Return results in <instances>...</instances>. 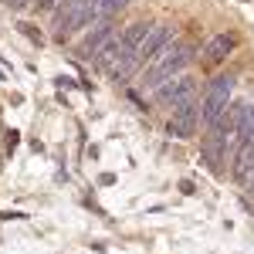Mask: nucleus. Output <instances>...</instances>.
Returning <instances> with one entry per match:
<instances>
[{
  "label": "nucleus",
  "instance_id": "obj_4",
  "mask_svg": "<svg viewBox=\"0 0 254 254\" xmlns=\"http://www.w3.org/2000/svg\"><path fill=\"white\" fill-rule=\"evenodd\" d=\"M92 0H61L55 7V38L58 41H68L71 34H78V24H81V14L88 10Z\"/></svg>",
  "mask_w": 254,
  "mask_h": 254
},
{
  "label": "nucleus",
  "instance_id": "obj_5",
  "mask_svg": "<svg viewBox=\"0 0 254 254\" xmlns=\"http://www.w3.org/2000/svg\"><path fill=\"white\" fill-rule=\"evenodd\" d=\"M196 126H200V102H187V105H180V109H173V116H170V122H166V132L173 139H193Z\"/></svg>",
  "mask_w": 254,
  "mask_h": 254
},
{
  "label": "nucleus",
  "instance_id": "obj_1",
  "mask_svg": "<svg viewBox=\"0 0 254 254\" xmlns=\"http://www.w3.org/2000/svg\"><path fill=\"white\" fill-rule=\"evenodd\" d=\"M196 58V44H170L159 58L149 61V68L142 71V85L146 88H159L163 81L176 78V75H183Z\"/></svg>",
  "mask_w": 254,
  "mask_h": 254
},
{
  "label": "nucleus",
  "instance_id": "obj_11",
  "mask_svg": "<svg viewBox=\"0 0 254 254\" xmlns=\"http://www.w3.org/2000/svg\"><path fill=\"white\" fill-rule=\"evenodd\" d=\"M10 7H24V3H31V0H7Z\"/></svg>",
  "mask_w": 254,
  "mask_h": 254
},
{
  "label": "nucleus",
  "instance_id": "obj_3",
  "mask_svg": "<svg viewBox=\"0 0 254 254\" xmlns=\"http://www.w3.org/2000/svg\"><path fill=\"white\" fill-rule=\"evenodd\" d=\"M153 95H156V102H163V105L180 109V105H187V102L196 98V78L183 71V75H176V78L163 81L159 88H153Z\"/></svg>",
  "mask_w": 254,
  "mask_h": 254
},
{
  "label": "nucleus",
  "instance_id": "obj_6",
  "mask_svg": "<svg viewBox=\"0 0 254 254\" xmlns=\"http://www.w3.org/2000/svg\"><path fill=\"white\" fill-rule=\"evenodd\" d=\"M170 44H173V27H170V24H153L149 34H146V41H142V48H139L136 61H139V64H146V61L159 58Z\"/></svg>",
  "mask_w": 254,
  "mask_h": 254
},
{
  "label": "nucleus",
  "instance_id": "obj_10",
  "mask_svg": "<svg viewBox=\"0 0 254 254\" xmlns=\"http://www.w3.org/2000/svg\"><path fill=\"white\" fill-rule=\"evenodd\" d=\"M129 0H95V17L98 20H112L119 10H126Z\"/></svg>",
  "mask_w": 254,
  "mask_h": 254
},
{
  "label": "nucleus",
  "instance_id": "obj_7",
  "mask_svg": "<svg viewBox=\"0 0 254 254\" xmlns=\"http://www.w3.org/2000/svg\"><path fill=\"white\" fill-rule=\"evenodd\" d=\"M234 48H237L234 34H214V38L207 41V48H203V61H207V64H224Z\"/></svg>",
  "mask_w": 254,
  "mask_h": 254
},
{
  "label": "nucleus",
  "instance_id": "obj_12",
  "mask_svg": "<svg viewBox=\"0 0 254 254\" xmlns=\"http://www.w3.org/2000/svg\"><path fill=\"white\" fill-rule=\"evenodd\" d=\"M248 190H251V193H254V173H251V183H248Z\"/></svg>",
  "mask_w": 254,
  "mask_h": 254
},
{
  "label": "nucleus",
  "instance_id": "obj_2",
  "mask_svg": "<svg viewBox=\"0 0 254 254\" xmlns=\"http://www.w3.org/2000/svg\"><path fill=\"white\" fill-rule=\"evenodd\" d=\"M231 95H234V75H214L203 92V102H200V122L207 129L231 109Z\"/></svg>",
  "mask_w": 254,
  "mask_h": 254
},
{
  "label": "nucleus",
  "instance_id": "obj_8",
  "mask_svg": "<svg viewBox=\"0 0 254 254\" xmlns=\"http://www.w3.org/2000/svg\"><path fill=\"white\" fill-rule=\"evenodd\" d=\"M109 38H116V27H112V20H98L95 24V31L88 34V38L78 44V55L81 58H95V51L105 44Z\"/></svg>",
  "mask_w": 254,
  "mask_h": 254
},
{
  "label": "nucleus",
  "instance_id": "obj_9",
  "mask_svg": "<svg viewBox=\"0 0 254 254\" xmlns=\"http://www.w3.org/2000/svg\"><path fill=\"white\" fill-rule=\"evenodd\" d=\"M122 58H126V55H122V41H119V38H109L95 51V64L102 68V71H112V68H116V61H122Z\"/></svg>",
  "mask_w": 254,
  "mask_h": 254
}]
</instances>
